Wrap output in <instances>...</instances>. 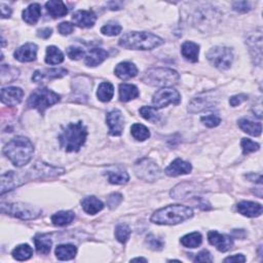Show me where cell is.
<instances>
[{
	"instance_id": "cell-1",
	"label": "cell",
	"mask_w": 263,
	"mask_h": 263,
	"mask_svg": "<svg viewBox=\"0 0 263 263\" xmlns=\"http://www.w3.org/2000/svg\"><path fill=\"white\" fill-rule=\"evenodd\" d=\"M33 153L34 146L32 142L23 136L13 138L4 147V154L18 168L26 166L31 160Z\"/></svg>"
},
{
	"instance_id": "cell-2",
	"label": "cell",
	"mask_w": 263,
	"mask_h": 263,
	"mask_svg": "<svg viewBox=\"0 0 263 263\" xmlns=\"http://www.w3.org/2000/svg\"><path fill=\"white\" fill-rule=\"evenodd\" d=\"M164 44V39L149 32L131 31L120 37L118 45L127 50L149 51Z\"/></svg>"
},
{
	"instance_id": "cell-3",
	"label": "cell",
	"mask_w": 263,
	"mask_h": 263,
	"mask_svg": "<svg viewBox=\"0 0 263 263\" xmlns=\"http://www.w3.org/2000/svg\"><path fill=\"white\" fill-rule=\"evenodd\" d=\"M193 216V211L187 206L170 205L155 211L150 221L160 225H175L186 221Z\"/></svg>"
},
{
	"instance_id": "cell-4",
	"label": "cell",
	"mask_w": 263,
	"mask_h": 263,
	"mask_svg": "<svg viewBox=\"0 0 263 263\" xmlns=\"http://www.w3.org/2000/svg\"><path fill=\"white\" fill-rule=\"evenodd\" d=\"M88 137V130L83 121L69 124L59 136L61 147L67 152H77L83 147Z\"/></svg>"
},
{
	"instance_id": "cell-5",
	"label": "cell",
	"mask_w": 263,
	"mask_h": 263,
	"mask_svg": "<svg viewBox=\"0 0 263 263\" xmlns=\"http://www.w3.org/2000/svg\"><path fill=\"white\" fill-rule=\"evenodd\" d=\"M180 80L178 72L171 68L156 67L148 69L142 76V82L151 87L171 88Z\"/></svg>"
},
{
	"instance_id": "cell-6",
	"label": "cell",
	"mask_w": 263,
	"mask_h": 263,
	"mask_svg": "<svg viewBox=\"0 0 263 263\" xmlns=\"http://www.w3.org/2000/svg\"><path fill=\"white\" fill-rule=\"evenodd\" d=\"M60 100L61 96L54 91L46 88L38 89L33 91V93L30 95L27 101V106L29 108L38 110L43 114L49 107L60 102Z\"/></svg>"
},
{
	"instance_id": "cell-7",
	"label": "cell",
	"mask_w": 263,
	"mask_h": 263,
	"mask_svg": "<svg viewBox=\"0 0 263 263\" xmlns=\"http://www.w3.org/2000/svg\"><path fill=\"white\" fill-rule=\"evenodd\" d=\"M2 212L4 214L11 215L21 220H33L39 217L40 214H42V210L39 208L24 203H13V204L3 203Z\"/></svg>"
},
{
	"instance_id": "cell-8",
	"label": "cell",
	"mask_w": 263,
	"mask_h": 263,
	"mask_svg": "<svg viewBox=\"0 0 263 263\" xmlns=\"http://www.w3.org/2000/svg\"><path fill=\"white\" fill-rule=\"evenodd\" d=\"M207 59L217 69L227 70L232 64L233 53L227 47H214L208 52Z\"/></svg>"
},
{
	"instance_id": "cell-9",
	"label": "cell",
	"mask_w": 263,
	"mask_h": 263,
	"mask_svg": "<svg viewBox=\"0 0 263 263\" xmlns=\"http://www.w3.org/2000/svg\"><path fill=\"white\" fill-rule=\"evenodd\" d=\"M134 171L138 178L146 182H154L161 177L159 167L148 157H143L137 160L134 166Z\"/></svg>"
},
{
	"instance_id": "cell-10",
	"label": "cell",
	"mask_w": 263,
	"mask_h": 263,
	"mask_svg": "<svg viewBox=\"0 0 263 263\" xmlns=\"http://www.w3.org/2000/svg\"><path fill=\"white\" fill-rule=\"evenodd\" d=\"M181 102V96L178 91L173 88H163L157 91L152 97L154 108H165L170 104L178 105Z\"/></svg>"
},
{
	"instance_id": "cell-11",
	"label": "cell",
	"mask_w": 263,
	"mask_h": 263,
	"mask_svg": "<svg viewBox=\"0 0 263 263\" xmlns=\"http://www.w3.org/2000/svg\"><path fill=\"white\" fill-rule=\"evenodd\" d=\"M65 170L58 167H54L48 165L42 161L37 163L27 172L28 179H39V178H49V177H57L64 174Z\"/></svg>"
},
{
	"instance_id": "cell-12",
	"label": "cell",
	"mask_w": 263,
	"mask_h": 263,
	"mask_svg": "<svg viewBox=\"0 0 263 263\" xmlns=\"http://www.w3.org/2000/svg\"><path fill=\"white\" fill-rule=\"evenodd\" d=\"M107 125L109 127V134L111 136H120L125 129V118L121 111L113 109L107 113L106 116Z\"/></svg>"
},
{
	"instance_id": "cell-13",
	"label": "cell",
	"mask_w": 263,
	"mask_h": 263,
	"mask_svg": "<svg viewBox=\"0 0 263 263\" xmlns=\"http://www.w3.org/2000/svg\"><path fill=\"white\" fill-rule=\"evenodd\" d=\"M217 102V99L210 94L199 96L190 101L188 105V111L190 113H196L203 110H207L216 106Z\"/></svg>"
},
{
	"instance_id": "cell-14",
	"label": "cell",
	"mask_w": 263,
	"mask_h": 263,
	"mask_svg": "<svg viewBox=\"0 0 263 263\" xmlns=\"http://www.w3.org/2000/svg\"><path fill=\"white\" fill-rule=\"evenodd\" d=\"M25 177L17 172H7L2 176V194L13 190L25 183Z\"/></svg>"
},
{
	"instance_id": "cell-15",
	"label": "cell",
	"mask_w": 263,
	"mask_h": 263,
	"mask_svg": "<svg viewBox=\"0 0 263 263\" xmlns=\"http://www.w3.org/2000/svg\"><path fill=\"white\" fill-rule=\"evenodd\" d=\"M246 45L249 48L250 54L253 59H255V63L260 65L262 61V34L261 30L258 32L252 33L246 40Z\"/></svg>"
},
{
	"instance_id": "cell-16",
	"label": "cell",
	"mask_w": 263,
	"mask_h": 263,
	"mask_svg": "<svg viewBox=\"0 0 263 263\" xmlns=\"http://www.w3.org/2000/svg\"><path fill=\"white\" fill-rule=\"evenodd\" d=\"M208 240L212 246L216 247L220 252H227L233 246V239L230 236L221 234L216 230H212L208 233Z\"/></svg>"
},
{
	"instance_id": "cell-17",
	"label": "cell",
	"mask_w": 263,
	"mask_h": 263,
	"mask_svg": "<svg viewBox=\"0 0 263 263\" xmlns=\"http://www.w3.org/2000/svg\"><path fill=\"white\" fill-rule=\"evenodd\" d=\"M24 92L17 87H8L2 90V102L8 106H16L22 102Z\"/></svg>"
},
{
	"instance_id": "cell-18",
	"label": "cell",
	"mask_w": 263,
	"mask_h": 263,
	"mask_svg": "<svg viewBox=\"0 0 263 263\" xmlns=\"http://www.w3.org/2000/svg\"><path fill=\"white\" fill-rule=\"evenodd\" d=\"M72 21L74 25L82 28H91L95 25L97 17L93 11L80 10L73 14Z\"/></svg>"
},
{
	"instance_id": "cell-19",
	"label": "cell",
	"mask_w": 263,
	"mask_h": 263,
	"mask_svg": "<svg viewBox=\"0 0 263 263\" xmlns=\"http://www.w3.org/2000/svg\"><path fill=\"white\" fill-rule=\"evenodd\" d=\"M68 71L64 68H56V69H46V70H36L32 76V80L36 84L44 82L45 79L52 80L56 78H62L67 75Z\"/></svg>"
},
{
	"instance_id": "cell-20",
	"label": "cell",
	"mask_w": 263,
	"mask_h": 263,
	"mask_svg": "<svg viewBox=\"0 0 263 263\" xmlns=\"http://www.w3.org/2000/svg\"><path fill=\"white\" fill-rule=\"evenodd\" d=\"M191 171H192V166L189 163L181 158H176L166 169L165 173L170 177H177L181 175L189 174Z\"/></svg>"
},
{
	"instance_id": "cell-21",
	"label": "cell",
	"mask_w": 263,
	"mask_h": 263,
	"mask_svg": "<svg viewBox=\"0 0 263 263\" xmlns=\"http://www.w3.org/2000/svg\"><path fill=\"white\" fill-rule=\"evenodd\" d=\"M37 46L34 44H25L24 46L20 47L14 54L15 58L22 63L32 62L36 59L37 55Z\"/></svg>"
},
{
	"instance_id": "cell-22",
	"label": "cell",
	"mask_w": 263,
	"mask_h": 263,
	"mask_svg": "<svg viewBox=\"0 0 263 263\" xmlns=\"http://www.w3.org/2000/svg\"><path fill=\"white\" fill-rule=\"evenodd\" d=\"M218 17L216 16L215 10L214 8H201L200 10L196 11L195 15H194V22L198 26H211L214 21H215V18Z\"/></svg>"
},
{
	"instance_id": "cell-23",
	"label": "cell",
	"mask_w": 263,
	"mask_h": 263,
	"mask_svg": "<svg viewBox=\"0 0 263 263\" xmlns=\"http://www.w3.org/2000/svg\"><path fill=\"white\" fill-rule=\"evenodd\" d=\"M236 209L239 214L244 215L246 217H250V218L260 216L263 210L260 204L254 203V201H249V200L239 201L236 206Z\"/></svg>"
},
{
	"instance_id": "cell-24",
	"label": "cell",
	"mask_w": 263,
	"mask_h": 263,
	"mask_svg": "<svg viewBox=\"0 0 263 263\" xmlns=\"http://www.w3.org/2000/svg\"><path fill=\"white\" fill-rule=\"evenodd\" d=\"M114 73L118 78L127 80L135 77L138 74V69L136 65L131 62H121L115 67Z\"/></svg>"
},
{
	"instance_id": "cell-25",
	"label": "cell",
	"mask_w": 263,
	"mask_h": 263,
	"mask_svg": "<svg viewBox=\"0 0 263 263\" xmlns=\"http://www.w3.org/2000/svg\"><path fill=\"white\" fill-rule=\"evenodd\" d=\"M108 58V53L103 49H93L89 52L86 57L85 63L87 66L96 67L100 64H102L104 61Z\"/></svg>"
},
{
	"instance_id": "cell-26",
	"label": "cell",
	"mask_w": 263,
	"mask_h": 263,
	"mask_svg": "<svg viewBox=\"0 0 263 263\" xmlns=\"http://www.w3.org/2000/svg\"><path fill=\"white\" fill-rule=\"evenodd\" d=\"M82 207L84 211L90 215H96L104 208V204L96 196H87L82 199Z\"/></svg>"
},
{
	"instance_id": "cell-27",
	"label": "cell",
	"mask_w": 263,
	"mask_h": 263,
	"mask_svg": "<svg viewBox=\"0 0 263 263\" xmlns=\"http://www.w3.org/2000/svg\"><path fill=\"white\" fill-rule=\"evenodd\" d=\"M34 244L38 254L48 255L51 252L53 241L49 234L47 233H38L34 237Z\"/></svg>"
},
{
	"instance_id": "cell-28",
	"label": "cell",
	"mask_w": 263,
	"mask_h": 263,
	"mask_svg": "<svg viewBox=\"0 0 263 263\" xmlns=\"http://www.w3.org/2000/svg\"><path fill=\"white\" fill-rule=\"evenodd\" d=\"M46 9L51 17L54 19L62 18L68 14V9L63 2L60 0H51L46 4Z\"/></svg>"
},
{
	"instance_id": "cell-29",
	"label": "cell",
	"mask_w": 263,
	"mask_h": 263,
	"mask_svg": "<svg viewBox=\"0 0 263 263\" xmlns=\"http://www.w3.org/2000/svg\"><path fill=\"white\" fill-rule=\"evenodd\" d=\"M181 54L189 62L196 63L198 61L199 46L192 42H185L181 47Z\"/></svg>"
},
{
	"instance_id": "cell-30",
	"label": "cell",
	"mask_w": 263,
	"mask_h": 263,
	"mask_svg": "<svg viewBox=\"0 0 263 263\" xmlns=\"http://www.w3.org/2000/svg\"><path fill=\"white\" fill-rule=\"evenodd\" d=\"M22 16L23 20L27 24L35 25L38 22L40 16H42V7L38 4L30 5L27 9L23 11Z\"/></svg>"
},
{
	"instance_id": "cell-31",
	"label": "cell",
	"mask_w": 263,
	"mask_h": 263,
	"mask_svg": "<svg viewBox=\"0 0 263 263\" xmlns=\"http://www.w3.org/2000/svg\"><path fill=\"white\" fill-rule=\"evenodd\" d=\"M105 175L108 178V181L111 184H116V185H121L126 184L129 181L130 177L129 174L127 173L126 170L124 169H115V170H109L105 173Z\"/></svg>"
},
{
	"instance_id": "cell-32",
	"label": "cell",
	"mask_w": 263,
	"mask_h": 263,
	"mask_svg": "<svg viewBox=\"0 0 263 263\" xmlns=\"http://www.w3.org/2000/svg\"><path fill=\"white\" fill-rule=\"evenodd\" d=\"M238 127L241 131H244L245 133L258 137L261 135L262 132V127L260 123H254V121L247 119V118H241L238 120Z\"/></svg>"
},
{
	"instance_id": "cell-33",
	"label": "cell",
	"mask_w": 263,
	"mask_h": 263,
	"mask_svg": "<svg viewBox=\"0 0 263 263\" xmlns=\"http://www.w3.org/2000/svg\"><path fill=\"white\" fill-rule=\"evenodd\" d=\"M139 97V90L136 86L130 84H121L119 86V100L121 102H129V101Z\"/></svg>"
},
{
	"instance_id": "cell-34",
	"label": "cell",
	"mask_w": 263,
	"mask_h": 263,
	"mask_svg": "<svg viewBox=\"0 0 263 263\" xmlns=\"http://www.w3.org/2000/svg\"><path fill=\"white\" fill-rule=\"evenodd\" d=\"M56 256L59 260L61 261H66V260H71L76 256L77 253V248L74 245H59L56 248Z\"/></svg>"
},
{
	"instance_id": "cell-35",
	"label": "cell",
	"mask_w": 263,
	"mask_h": 263,
	"mask_svg": "<svg viewBox=\"0 0 263 263\" xmlns=\"http://www.w3.org/2000/svg\"><path fill=\"white\" fill-rule=\"evenodd\" d=\"M75 214L72 211H61L52 216V222L56 226H66L74 220Z\"/></svg>"
},
{
	"instance_id": "cell-36",
	"label": "cell",
	"mask_w": 263,
	"mask_h": 263,
	"mask_svg": "<svg viewBox=\"0 0 263 263\" xmlns=\"http://www.w3.org/2000/svg\"><path fill=\"white\" fill-rule=\"evenodd\" d=\"M64 61V55L55 46H51L47 49L46 63L49 65H58Z\"/></svg>"
},
{
	"instance_id": "cell-37",
	"label": "cell",
	"mask_w": 263,
	"mask_h": 263,
	"mask_svg": "<svg viewBox=\"0 0 263 263\" xmlns=\"http://www.w3.org/2000/svg\"><path fill=\"white\" fill-rule=\"evenodd\" d=\"M113 95H114V88L112 84L105 82L99 86L97 91V97L101 102H109V101L113 98Z\"/></svg>"
},
{
	"instance_id": "cell-38",
	"label": "cell",
	"mask_w": 263,
	"mask_h": 263,
	"mask_svg": "<svg viewBox=\"0 0 263 263\" xmlns=\"http://www.w3.org/2000/svg\"><path fill=\"white\" fill-rule=\"evenodd\" d=\"M201 240H203V237H201V234L199 232H191L183 237H181L180 242L183 245L185 248H197L200 246Z\"/></svg>"
},
{
	"instance_id": "cell-39",
	"label": "cell",
	"mask_w": 263,
	"mask_h": 263,
	"mask_svg": "<svg viewBox=\"0 0 263 263\" xmlns=\"http://www.w3.org/2000/svg\"><path fill=\"white\" fill-rule=\"evenodd\" d=\"M12 255L18 261H25V260H28L32 257L33 250L29 245L22 244V245H20L14 249Z\"/></svg>"
},
{
	"instance_id": "cell-40",
	"label": "cell",
	"mask_w": 263,
	"mask_h": 263,
	"mask_svg": "<svg viewBox=\"0 0 263 263\" xmlns=\"http://www.w3.org/2000/svg\"><path fill=\"white\" fill-rule=\"evenodd\" d=\"M131 134L138 141H145L150 137V132L148 128L141 124H134L131 127Z\"/></svg>"
},
{
	"instance_id": "cell-41",
	"label": "cell",
	"mask_w": 263,
	"mask_h": 263,
	"mask_svg": "<svg viewBox=\"0 0 263 263\" xmlns=\"http://www.w3.org/2000/svg\"><path fill=\"white\" fill-rule=\"evenodd\" d=\"M139 113L144 119L150 121V123H152V124L158 123L159 119H160V114L157 112L156 108H154V107L143 106V107L140 108Z\"/></svg>"
},
{
	"instance_id": "cell-42",
	"label": "cell",
	"mask_w": 263,
	"mask_h": 263,
	"mask_svg": "<svg viewBox=\"0 0 263 263\" xmlns=\"http://www.w3.org/2000/svg\"><path fill=\"white\" fill-rule=\"evenodd\" d=\"M114 234L119 242H121V244H126L131 236V228L126 223H120L115 227Z\"/></svg>"
},
{
	"instance_id": "cell-43",
	"label": "cell",
	"mask_w": 263,
	"mask_h": 263,
	"mask_svg": "<svg viewBox=\"0 0 263 263\" xmlns=\"http://www.w3.org/2000/svg\"><path fill=\"white\" fill-rule=\"evenodd\" d=\"M121 30H123V28H121V26L118 23L109 22L101 28V33H103L107 36H116L121 32Z\"/></svg>"
},
{
	"instance_id": "cell-44",
	"label": "cell",
	"mask_w": 263,
	"mask_h": 263,
	"mask_svg": "<svg viewBox=\"0 0 263 263\" xmlns=\"http://www.w3.org/2000/svg\"><path fill=\"white\" fill-rule=\"evenodd\" d=\"M146 242L148 247L153 250V251H160L163 250L164 246H165V242L164 240L155 236L154 234H148L146 237Z\"/></svg>"
},
{
	"instance_id": "cell-45",
	"label": "cell",
	"mask_w": 263,
	"mask_h": 263,
	"mask_svg": "<svg viewBox=\"0 0 263 263\" xmlns=\"http://www.w3.org/2000/svg\"><path fill=\"white\" fill-rule=\"evenodd\" d=\"M240 146L242 148V153L244 154H249L251 152H255L259 149V144L254 142V141L244 138L241 140L240 142Z\"/></svg>"
},
{
	"instance_id": "cell-46",
	"label": "cell",
	"mask_w": 263,
	"mask_h": 263,
	"mask_svg": "<svg viewBox=\"0 0 263 263\" xmlns=\"http://www.w3.org/2000/svg\"><path fill=\"white\" fill-rule=\"evenodd\" d=\"M200 120L203 121L204 125L207 126L208 128H216L221 123V118L217 114H210V115L203 116L200 118Z\"/></svg>"
},
{
	"instance_id": "cell-47",
	"label": "cell",
	"mask_w": 263,
	"mask_h": 263,
	"mask_svg": "<svg viewBox=\"0 0 263 263\" xmlns=\"http://www.w3.org/2000/svg\"><path fill=\"white\" fill-rule=\"evenodd\" d=\"M121 201H123V195L118 192H114L107 197V206L110 210H113L120 205Z\"/></svg>"
},
{
	"instance_id": "cell-48",
	"label": "cell",
	"mask_w": 263,
	"mask_h": 263,
	"mask_svg": "<svg viewBox=\"0 0 263 263\" xmlns=\"http://www.w3.org/2000/svg\"><path fill=\"white\" fill-rule=\"evenodd\" d=\"M85 51L82 48H78V47H74L71 46L67 49V56L71 59V60H79L85 57Z\"/></svg>"
},
{
	"instance_id": "cell-49",
	"label": "cell",
	"mask_w": 263,
	"mask_h": 263,
	"mask_svg": "<svg viewBox=\"0 0 263 263\" xmlns=\"http://www.w3.org/2000/svg\"><path fill=\"white\" fill-rule=\"evenodd\" d=\"M232 9L237 13H248L251 11V5L248 2H236L233 3Z\"/></svg>"
},
{
	"instance_id": "cell-50",
	"label": "cell",
	"mask_w": 263,
	"mask_h": 263,
	"mask_svg": "<svg viewBox=\"0 0 263 263\" xmlns=\"http://www.w3.org/2000/svg\"><path fill=\"white\" fill-rule=\"evenodd\" d=\"M73 30H74V26L69 22H63L59 24L58 26V31L61 35H69L73 32Z\"/></svg>"
},
{
	"instance_id": "cell-51",
	"label": "cell",
	"mask_w": 263,
	"mask_h": 263,
	"mask_svg": "<svg viewBox=\"0 0 263 263\" xmlns=\"http://www.w3.org/2000/svg\"><path fill=\"white\" fill-rule=\"evenodd\" d=\"M247 100H248V96L245 95V94L235 95V96H232V97L229 99V104H230L232 107H235V106L240 105L242 102H245V101H247Z\"/></svg>"
},
{
	"instance_id": "cell-52",
	"label": "cell",
	"mask_w": 263,
	"mask_h": 263,
	"mask_svg": "<svg viewBox=\"0 0 263 263\" xmlns=\"http://www.w3.org/2000/svg\"><path fill=\"white\" fill-rule=\"evenodd\" d=\"M194 261L195 262H213V258L209 251L203 250V251H200L198 254H196Z\"/></svg>"
},
{
	"instance_id": "cell-53",
	"label": "cell",
	"mask_w": 263,
	"mask_h": 263,
	"mask_svg": "<svg viewBox=\"0 0 263 263\" xmlns=\"http://www.w3.org/2000/svg\"><path fill=\"white\" fill-rule=\"evenodd\" d=\"M245 261H246V257L241 254L229 256L224 259V262H245Z\"/></svg>"
},
{
	"instance_id": "cell-54",
	"label": "cell",
	"mask_w": 263,
	"mask_h": 263,
	"mask_svg": "<svg viewBox=\"0 0 263 263\" xmlns=\"http://www.w3.org/2000/svg\"><path fill=\"white\" fill-rule=\"evenodd\" d=\"M53 33V30L51 28H43V29H39L37 31V36L38 37H42L44 39H48Z\"/></svg>"
},
{
	"instance_id": "cell-55",
	"label": "cell",
	"mask_w": 263,
	"mask_h": 263,
	"mask_svg": "<svg viewBox=\"0 0 263 263\" xmlns=\"http://www.w3.org/2000/svg\"><path fill=\"white\" fill-rule=\"evenodd\" d=\"M0 9H2V17H3V19L11 17V15H12V9L11 8H9L8 6L2 4V5H0Z\"/></svg>"
},
{
	"instance_id": "cell-56",
	"label": "cell",
	"mask_w": 263,
	"mask_h": 263,
	"mask_svg": "<svg viewBox=\"0 0 263 263\" xmlns=\"http://www.w3.org/2000/svg\"><path fill=\"white\" fill-rule=\"evenodd\" d=\"M131 261H133V262H135V261H143V262H147V259H145V258H134V259H132Z\"/></svg>"
}]
</instances>
